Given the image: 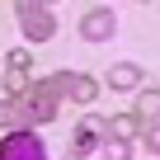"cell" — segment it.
I'll return each mask as SVG.
<instances>
[{
  "instance_id": "1",
  "label": "cell",
  "mask_w": 160,
  "mask_h": 160,
  "mask_svg": "<svg viewBox=\"0 0 160 160\" xmlns=\"http://www.w3.org/2000/svg\"><path fill=\"white\" fill-rule=\"evenodd\" d=\"M57 104H61V75L28 85V90L19 94V104H14V118L28 122V127H33V122H52V118H57Z\"/></svg>"
},
{
  "instance_id": "2",
  "label": "cell",
  "mask_w": 160,
  "mask_h": 160,
  "mask_svg": "<svg viewBox=\"0 0 160 160\" xmlns=\"http://www.w3.org/2000/svg\"><path fill=\"white\" fill-rule=\"evenodd\" d=\"M14 14H19V28H24L28 42H47L57 33V19L47 14L42 0H14Z\"/></svg>"
},
{
  "instance_id": "3",
  "label": "cell",
  "mask_w": 160,
  "mask_h": 160,
  "mask_svg": "<svg viewBox=\"0 0 160 160\" xmlns=\"http://www.w3.org/2000/svg\"><path fill=\"white\" fill-rule=\"evenodd\" d=\"M0 160H47V146L33 132H10L0 141Z\"/></svg>"
},
{
  "instance_id": "4",
  "label": "cell",
  "mask_w": 160,
  "mask_h": 160,
  "mask_svg": "<svg viewBox=\"0 0 160 160\" xmlns=\"http://www.w3.org/2000/svg\"><path fill=\"white\" fill-rule=\"evenodd\" d=\"M113 28H118L113 10H90L85 19H80V38H85V42H108Z\"/></svg>"
},
{
  "instance_id": "5",
  "label": "cell",
  "mask_w": 160,
  "mask_h": 160,
  "mask_svg": "<svg viewBox=\"0 0 160 160\" xmlns=\"http://www.w3.org/2000/svg\"><path fill=\"white\" fill-rule=\"evenodd\" d=\"M94 94H99V80H94V75H66V71H61V99L94 104Z\"/></svg>"
},
{
  "instance_id": "6",
  "label": "cell",
  "mask_w": 160,
  "mask_h": 160,
  "mask_svg": "<svg viewBox=\"0 0 160 160\" xmlns=\"http://www.w3.org/2000/svg\"><path fill=\"white\" fill-rule=\"evenodd\" d=\"M104 137L132 141V137H141V118H137V113H113V118L104 122Z\"/></svg>"
},
{
  "instance_id": "7",
  "label": "cell",
  "mask_w": 160,
  "mask_h": 160,
  "mask_svg": "<svg viewBox=\"0 0 160 160\" xmlns=\"http://www.w3.org/2000/svg\"><path fill=\"white\" fill-rule=\"evenodd\" d=\"M99 137H104V122H99V118H85V122H80V132H75V141H71V155H85Z\"/></svg>"
},
{
  "instance_id": "8",
  "label": "cell",
  "mask_w": 160,
  "mask_h": 160,
  "mask_svg": "<svg viewBox=\"0 0 160 160\" xmlns=\"http://www.w3.org/2000/svg\"><path fill=\"white\" fill-rule=\"evenodd\" d=\"M108 85H113V90H137V85H141V71H137L132 61H122V66L108 71Z\"/></svg>"
},
{
  "instance_id": "9",
  "label": "cell",
  "mask_w": 160,
  "mask_h": 160,
  "mask_svg": "<svg viewBox=\"0 0 160 160\" xmlns=\"http://www.w3.org/2000/svg\"><path fill=\"white\" fill-rule=\"evenodd\" d=\"M28 85H33V75H28V71H19V66H10V71H5V94H10V99H19Z\"/></svg>"
},
{
  "instance_id": "10",
  "label": "cell",
  "mask_w": 160,
  "mask_h": 160,
  "mask_svg": "<svg viewBox=\"0 0 160 160\" xmlns=\"http://www.w3.org/2000/svg\"><path fill=\"white\" fill-rule=\"evenodd\" d=\"M137 118H146V122L160 118V90H146V94L137 99Z\"/></svg>"
},
{
  "instance_id": "11",
  "label": "cell",
  "mask_w": 160,
  "mask_h": 160,
  "mask_svg": "<svg viewBox=\"0 0 160 160\" xmlns=\"http://www.w3.org/2000/svg\"><path fill=\"white\" fill-rule=\"evenodd\" d=\"M104 160H132V146L118 137H104Z\"/></svg>"
},
{
  "instance_id": "12",
  "label": "cell",
  "mask_w": 160,
  "mask_h": 160,
  "mask_svg": "<svg viewBox=\"0 0 160 160\" xmlns=\"http://www.w3.org/2000/svg\"><path fill=\"white\" fill-rule=\"evenodd\" d=\"M141 132H146V151H151V155H160V118H155V122H146Z\"/></svg>"
},
{
  "instance_id": "13",
  "label": "cell",
  "mask_w": 160,
  "mask_h": 160,
  "mask_svg": "<svg viewBox=\"0 0 160 160\" xmlns=\"http://www.w3.org/2000/svg\"><path fill=\"white\" fill-rule=\"evenodd\" d=\"M5 66H19V71H28V47H14V52H10V61H5Z\"/></svg>"
},
{
  "instance_id": "14",
  "label": "cell",
  "mask_w": 160,
  "mask_h": 160,
  "mask_svg": "<svg viewBox=\"0 0 160 160\" xmlns=\"http://www.w3.org/2000/svg\"><path fill=\"white\" fill-rule=\"evenodd\" d=\"M14 122V99H0V127Z\"/></svg>"
},
{
  "instance_id": "15",
  "label": "cell",
  "mask_w": 160,
  "mask_h": 160,
  "mask_svg": "<svg viewBox=\"0 0 160 160\" xmlns=\"http://www.w3.org/2000/svg\"><path fill=\"white\" fill-rule=\"evenodd\" d=\"M141 5H146V0H141Z\"/></svg>"
}]
</instances>
